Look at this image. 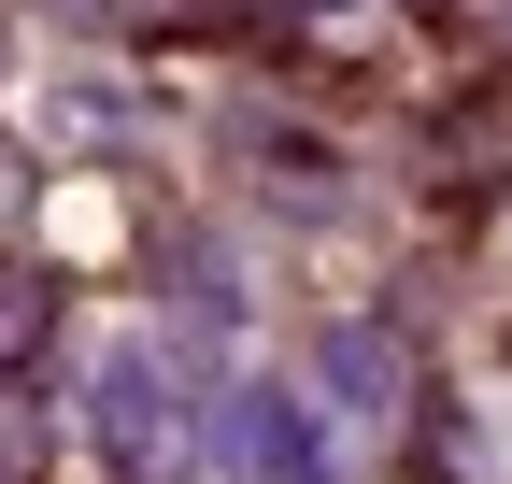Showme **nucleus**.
I'll use <instances>...</instances> for the list:
<instances>
[{
	"label": "nucleus",
	"mask_w": 512,
	"mask_h": 484,
	"mask_svg": "<svg viewBox=\"0 0 512 484\" xmlns=\"http://www.w3.org/2000/svg\"><path fill=\"white\" fill-rule=\"evenodd\" d=\"M29 328H43V299H29V285H0V356H29Z\"/></svg>",
	"instance_id": "f257e3e1"
}]
</instances>
